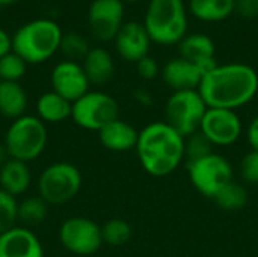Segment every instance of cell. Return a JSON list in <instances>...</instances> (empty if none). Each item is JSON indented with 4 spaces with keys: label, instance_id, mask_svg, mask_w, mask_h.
Here are the masks:
<instances>
[{
    "label": "cell",
    "instance_id": "obj_1",
    "mask_svg": "<svg viewBox=\"0 0 258 257\" xmlns=\"http://www.w3.org/2000/svg\"><path fill=\"white\" fill-rule=\"evenodd\" d=\"M209 108L237 111L258 92V73L248 64H218L203 76L198 88Z\"/></svg>",
    "mask_w": 258,
    "mask_h": 257
},
{
    "label": "cell",
    "instance_id": "obj_2",
    "mask_svg": "<svg viewBox=\"0 0 258 257\" xmlns=\"http://www.w3.org/2000/svg\"><path fill=\"white\" fill-rule=\"evenodd\" d=\"M186 138L165 121H153L139 130L136 156L144 171L153 177H166L186 161Z\"/></svg>",
    "mask_w": 258,
    "mask_h": 257
},
{
    "label": "cell",
    "instance_id": "obj_3",
    "mask_svg": "<svg viewBox=\"0 0 258 257\" xmlns=\"http://www.w3.org/2000/svg\"><path fill=\"white\" fill-rule=\"evenodd\" d=\"M62 35L63 32L56 21L36 18L15 30L12 35V52L27 65H38L59 52Z\"/></svg>",
    "mask_w": 258,
    "mask_h": 257
},
{
    "label": "cell",
    "instance_id": "obj_4",
    "mask_svg": "<svg viewBox=\"0 0 258 257\" xmlns=\"http://www.w3.org/2000/svg\"><path fill=\"white\" fill-rule=\"evenodd\" d=\"M151 42L160 45L180 44L187 35L189 20L183 0H150L144 23Z\"/></svg>",
    "mask_w": 258,
    "mask_h": 257
},
{
    "label": "cell",
    "instance_id": "obj_5",
    "mask_svg": "<svg viewBox=\"0 0 258 257\" xmlns=\"http://www.w3.org/2000/svg\"><path fill=\"white\" fill-rule=\"evenodd\" d=\"M3 144L9 159L30 164L42 156L48 144V130L36 115H23L6 129Z\"/></svg>",
    "mask_w": 258,
    "mask_h": 257
},
{
    "label": "cell",
    "instance_id": "obj_6",
    "mask_svg": "<svg viewBox=\"0 0 258 257\" xmlns=\"http://www.w3.org/2000/svg\"><path fill=\"white\" fill-rule=\"evenodd\" d=\"M83 185L80 170L71 162H53L47 165L38 180V195L48 206H62L77 197Z\"/></svg>",
    "mask_w": 258,
    "mask_h": 257
},
{
    "label": "cell",
    "instance_id": "obj_7",
    "mask_svg": "<svg viewBox=\"0 0 258 257\" xmlns=\"http://www.w3.org/2000/svg\"><path fill=\"white\" fill-rule=\"evenodd\" d=\"M209 106L198 89L174 91L165 103V123L187 138L200 132Z\"/></svg>",
    "mask_w": 258,
    "mask_h": 257
},
{
    "label": "cell",
    "instance_id": "obj_8",
    "mask_svg": "<svg viewBox=\"0 0 258 257\" xmlns=\"http://www.w3.org/2000/svg\"><path fill=\"white\" fill-rule=\"evenodd\" d=\"M187 176L192 186L201 195L213 200L234 180V170L225 156L213 151L206 158L187 162Z\"/></svg>",
    "mask_w": 258,
    "mask_h": 257
},
{
    "label": "cell",
    "instance_id": "obj_9",
    "mask_svg": "<svg viewBox=\"0 0 258 257\" xmlns=\"http://www.w3.org/2000/svg\"><path fill=\"white\" fill-rule=\"evenodd\" d=\"M116 118H119V105L104 91H88L73 103L71 120L83 130L98 132Z\"/></svg>",
    "mask_w": 258,
    "mask_h": 257
},
{
    "label": "cell",
    "instance_id": "obj_10",
    "mask_svg": "<svg viewBox=\"0 0 258 257\" xmlns=\"http://www.w3.org/2000/svg\"><path fill=\"white\" fill-rule=\"evenodd\" d=\"M57 236L62 247L76 256H92L104 245L101 226L86 217L67 218L60 224Z\"/></svg>",
    "mask_w": 258,
    "mask_h": 257
},
{
    "label": "cell",
    "instance_id": "obj_11",
    "mask_svg": "<svg viewBox=\"0 0 258 257\" xmlns=\"http://www.w3.org/2000/svg\"><path fill=\"white\" fill-rule=\"evenodd\" d=\"M200 132L213 147H230L236 144L243 133V123L236 111L209 108Z\"/></svg>",
    "mask_w": 258,
    "mask_h": 257
},
{
    "label": "cell",
    "instance_id": "obj_12",
    "mask_svg": "<svg viewBox=\"0 0 258 257\" xmlns=\"http://www.w3.org/2000/svg\"><path fill=\"white\" fill-rule=\"evenodd\" d=\"M124 24L122 0H92L88 9V26L100 42L115 39Z\"/></svg>",
    "mask_w": 258,
    "mask_h": 257
},
{
    "label": "cell",
    "instance_id": "obj_13",
    "mask_svg": "<svg viewBox=\"0 0 258 257\" xmlns=\"http://www.w3.org/2000/svg\"><path fill=\"white\" fill-rule=\"evenodd\" d=\"M51 91L57 92L68 101L74 103L83 97L89 89L91 83L80 62L74 61H60L54 65L50 74Z\"/></svg>",
    "mask_w": 258,
    "mask_h": 257
},
{
    "label": "cell",
    "instance_id": "obj_14",
    "mask_svg": "<svg viewBox=\"0 0 258 257\" xmlns=\"http://www.w3.org/2000/svg\"><path fill=\"white\" fill-rule=\"evenodd\" d=\"M116 53L127 62H139L148 56L151 47V38L142 23L127 21L115 36Z\"/></svg>",
    "mask_w": 258,
    "mask_h": 257
},
{
    "label": "cell",
    "instance_id": "obj_15",
    "mask_svg": "<svg viewBox=\"0 0 258 257\" xmlns=\"http://www.w3.org/2000/svg\"><path fill=\"white\" fill-rule=\"evenodd\" d=\"M0 257H44V247L32 229L15 226L0 233Z\"/></svg>",
    "mask_w": 258,
    "mask_h": 257
},
{
    "label": "cell",
    "instance_id": "obj_16",
    "mask_svg": "<svg viewBox=\"0 0 258 257\" xmlns=\"http://www.w3.org/2000/svg\"><path fill=\"white\" fill-rule=\"evenodd\" d=\"M162 79L168 88L174 91H186V89H198L203 80L204 73L190 61L178 56L169 59L162 67Z\"/></svg>",
    "mask_w": 258,
    "mask_h": 257
},
{
    "label": "cell",
    "instance_id": "obj_17",
    "mask_svg": "<svg viewBox=\"0 0 258 257\" xmlns=\"http://www.w3.org/2000/svg\"><path fill=\"white\" fill-rule=\"evenodd\" d=\"M180 56L194 62L204 74L213 70L218 62L215 58V42L204 33H187L178 44Z\"/></svg>",
    "mask_w": 258,
    "mask_h": 257
},
{
    "label": "cell",
    "instance_id": "obj_18",
    "mask_svg": "<svg viewBox=\"0 0 258 257\" xmlns=\"http://www.w3.org/2000/svg\"><path fill=\"white\" fill-rule=\"evenodd\" d=\"M98 133L100 144L113 153H125L136 148L139 130L125 120L116 118L112 123L106 124Z\"/></svg>",
    "mask_w": 258,
    "mask_h": 257
},
{
    "label": "cell",
    "instance_id": "obj_19",
    "mask_svg": "<svg viewBox=\"0 0 258 257\" xmlns=\"http://www.w3.org/2000/svg\"><path fill=\"white\" fill-rule=\"evenodd\" d=\"M82 67L88 76L89 83L95 86L109 83L115 74V61L112 55L103 47H91L82 61Z\"/></svg>",
    "mask_w": 258,
    "mask_h": 257
},
{
    "label": "cell",
    "instance_id": "obj_20",
    "mask_svg": "<svg viewBox=\"0 0 258 257\" xmlns=\"http://www.w3.org/2000/svg\"><path fill=\"white\" fill-rule=\"evenodd\" d=\"M32 185V171L29 164L9 159L0 167V189L18 198L24 195Z\"/></svg>",
    "mask_w": 258,
    "mask_h": 257
},
{
    "label": "cell",
    "instance_id": "obj_21",
    "mask_svg": "<svg viewBox=\"0 0 258 257\" xmlns=\"http://www.w3.org/2000/svg\"><path fill=\"white\" fill-rule=\"evenodd\" d=\"M36 117L44 124H59L71 118L73 103L54 91L41 94L36 100Z\"/></svg>",
    "mask_w": 258,
    "mask_h": 257
},
{
    "label": "cell",
    "instance_id": "obj_22",
    "mask_svg": "<svg viewBox=\"0 0 258 257\" xmlns=\"http://www.w3.org/2000/svg\"><path fill=\"white\" fill-rule=\"evenodd\" d=\"M29 97L20 82H0V115L17 120L26 115Z\"/></svg>",
    "mask_w": 258,
    "mask_h": 257
},
{
    "label": "cell",
    "instance_id": "obj_23",
    "mask_svg": "<svg viewBox=\"0 0 258 257\" xmlns=\"http://www.w3.org/2000/svg\"><path fill=\"white\" fill-rule=\"evenodd\" d=\"M189 9L201 21L219 23L236 11V0H189Z\"/></svg>",
    "mask_w": 258,
    "mask_h": 257
},
{
    "label": "cell",
    "instance_id": "obj_24",
    "mask_svg": "<svg viewBox=\"0 0 258 257\" xmlns=\"http://www.w3.org/2000/svg\"><path fill=\"white\" fill-rule=\"evenodd\" d=\"M48 204L39 197H26L18 201V223L23 227L32 229L42 224L48 217Z\"/></svg>",
    "mask_w": 258,
    "mask_h": 257
},
{
    "label": "cell",
    "instance_id": "obj_25",
    "mask_svg": "<svg viewBox=\"0 0 258 257\" xmlns=\"http://www.w3.org/2000/svg\"><path fill=\"white\" fill-rule=\"evenodd\" d=\"M248 198L249 197L246 186L233 180L213 198V201L225 212H237L248 204Z\"/></svg>",
    "mask_w": 258,
    "mask_h": 257
},
{
    "label": "cell",
    "instance_id": "obj_26",
    "mask_svg": "<svg viewBox=\"0 0 258 257\" xmlns=\"http://www.w3.org/2000/svg\"><path fill=\"white\" fill-rule=\"evenodd\" d=\"M133 235L132 226L122 218H112L101 226L103 244L109 247H122L125 245Z\"/></svg>",
    "mask_w": 258,
    "mask_h": 257
},
{
    "label": "cell",
    "instance_id": "obj_27",
    "mask_svg": "<svg viewBox=\"0 0 258 257\" xmlns=\"http://www.w3.org/2000/svg\"><path fill=\"white\" fill-rule=\"evenodd\" d=\"M60 53L65 56L67 61H83L85 56L88 55V52L91 50L89 42L86 41L85 36H82L77 32H68L62 35V41H60Z\"/></svg>",
    "mask_w": 258,
    "mask_h": 257
},
{
    "label": "cell",
    "instance_id": "obj_28",
    "mask_svg": "<svg viewBox=\"0 0 258 257\" xmlns=\"http://www.w3.org/2000/svg\"><path fill=\"white\" fill-rule=\"evenodd\" d=\"M27 64L14 52L0 59V82H20L24 77Z\"/></svg>",
    "mask_w": 258,
    "mask_h": 257
},
{
    "label": "cell",
    "instance_id": "obj_29",
    "mask_svg": "<svg viewBox=\"0 0 258 257\" xmlns=\"http://www.w3.org/2000/svg\"><path fill=\"white\" fill-rule=\"evenodd\" d=\"M18 226V200L0 189V233Z\"/></svg>",
    "mask_w": 258,
    "mask_h": 257
},
{
    "label": "cell",
    "instance_id": "obj_30",
    "mask_svg": "<svg viewBox=\"0 0 258 257\" xmlns=\"http://www.w3.org/2000/svg\"><path fill=\"white\" fill-rule=\"evenodd\" d=\"M213 148L215 147L210 144V141L201 132H197V133L186 138V142H184L186 162H194V161H198L201 158H206L215 151Z\"/></svg>",
    "mask_w": 258,
    "mask_h": 257
},
{
    "label": "cell",
    "instance_id": "obj_31",
    "mask_svg": "<svg viewBox=\"0 0 258 257\" xmlns=\"http://www.w3.org/2000/svg\"><path fill=\"white\" fill-rule=\"evenodd\" d=\"M240 177L248 185H258V151L249 150L239 165Z\"/></svg>",
    "mask_w": 258,
    "mask_h": 257
},
{
    "label": "cell",
    "instance_id": "obj_32",
    "mask_svg": "<svg viewBox=\"0 0 258 257\" xmlns=\"http://www.w3.org/2000/svg\"><path fill=\"white\" fill-rule=\"evenodd\" d=\"M136 71L139 74V77H142L144 80H153L160 74V65L157 64V61L153 56H145L142 58L139 62H136Z\"/></svg>",
    "mask_w": 258,
    "mask_h": 257
},
{
    "label": "cell",
    "instance_id": "obj_33",
    "mask_svg": "<svg viewBox=\"0 0 258 257\" xmlns=\"http://www.w3.org/2000/svg\"><path fill=\"white\" fill-rule=\"evenodd\" d=\"M236 12L243 18L258 17V0H236Z\"/></svg>",
    "mask_w": 258,
    "mask_h": 257
},
{
    "label": "cell",
    "instance_id": "obj_34",
    "mask_svg": "<svg viewBox=\"0 0 258 257\" xmlns=\"http://www.w3.org/2000/svg\"><path fill=\"white\" fill-rule=\"evenodd\" d=\"M246 141L251 150L258 151V115L254 117L246 127Z\"/></svg>",
    "mask_w": 258,
    "mask_h": 257
},
{
    "label": "cell",
    "instance_id": "obj_35",
    "mask_svg": "<svg viewBox=\"0 0 258 257\" xmlns=\"http://www.w3.org/2000/svg\"><path fill=\"white\" fill-rule=\"evenodd\" d=\"M133 98L138 105L144 106V108H150L154 105V97L153 94L148 91V89H144V88H139V89H135L133 91Z\"/></svg>",
    "mask_w": 258,
    "mask_h": 257
},
{
    "label": "cell",
    "instance_id": "obj_36",
    "mask_svg": "<svg viewBox=\"0 0 258 257\" xmlns=\"http://www.w3.org/2000/svg\"><path fill=\"white\" fill-rule=\"evenodd\" d=\"M12 52V36L0 27V59Z\"/></svg>",
    "mask_w": 258,
    "mask_h": 257
},
{
    "label": "cell",
    "instance_id": "obj_37",
    "mask_svg": "<svg viewBox=\"0 0 258 257\" xmlns=\"http://www.w3.org/2000/svg\"><path fill=\"white\" fill-rule=\"evenodd\" d=\"M8 161H9V155H8V151H6V147H5L3 142H0V167H2L3 164H6Z\"/></svg>",
    "mask_w": 258,
    "mask_h": 257
},
{
    "label": "cell",
    "instance_id": "obj_38",
    "mask_svg": "<svg viewBox=\"0 0 258 257\" xmlns=\"http://www.w3.org/2000/svg\"><path fill=\"white\" fill-rule=\"evenodd\" d=\"M20 0H0V6H6V5H14Z\"/></svg>",
    "mask_w": 258,
    "mask_h": 257
},
{
    "label": "cell",
    "instance_id": "obj_39",
    "mask_svg": "<svg viewBox=\"0 0 258 257\" xmlns=\"http://www.w3.org/2000/svg\"><path fill=\"white\" fill-rule=\"evenodd\" d=\"M122 2H128V3H136V2H141V0H122Z\"/></svg>",
    "mask_w": 258,
    "mask_h": 257
}]
</instances>
